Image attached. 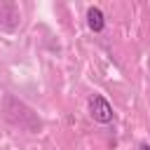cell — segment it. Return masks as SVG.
I'll list each match as a JSON object with an SVG mask.
<instances>
[{
  "label": "cell",
  "instance_id": "6da1fadb",
  "mask_svg": "<svg viewBox=\"0 0 150 150\" xmlns=\"http://www.w3.org/2000/svg\"><path fill=\"white\" fill-rule=\"evenodd\" d=\"M89 115L101 122V124H108L112 120V105L101 96V94H91L89 96Z\"/></svg>",
  "mask_w": 150,
  "mask_h": 150
},
{
  "label": "cell",
  "instance_id": "3957f363",
  "mask_svg": "<svg viewBox=\"0 0 150 150\" xmlns=\"http://www.w3.org/2000/svg\"><path fill=\"white\" fill-rule=\"evenodd\" d=\"M138 150H150V145H148V143H141V148H138Z\"/></svg>",
  "mask_w": 150,
  "mask_h": 150
},
{
  "label": "cell",
  "instance_id": "7a4b0ae2",
  "mask_svg": "<svg viewBox=\"0 0 150 150\" xmlns=\"http://www.w3.org/2000/svg\"><path fill=\"white\" fill-rule=\"evenodd\" d=\"M87 23H89V28H91L94 33L103 30V26H105V21H103V12H101L98 7H89V9H87Z\"/></svg>",
  "mask_w": 150,
  "mask_h": 150
}]
</instances>
